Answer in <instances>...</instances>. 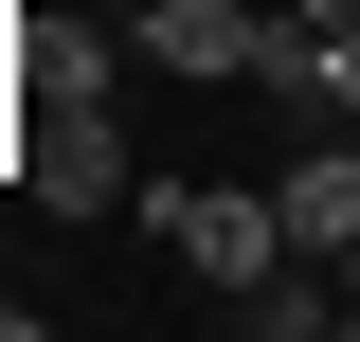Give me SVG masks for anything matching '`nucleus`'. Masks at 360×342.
<instances>
[{
	"mask_svg": "<svg viewBox=\"0 0 360 342\" xmlns=\"http://www.w3.org/2000/svg\"><path fill=\"white\" fill-rule=\"evenodd\" d=\"M234 306H252V342H307V324H342V270H324V289H307V253H288V270H270V289H234Z\"/></svg>",
	"mask_w": 360,
	"mask_h": 342,
	"instance_id": "nucleus-6",
	"label": "nucleus"
},
{
	"mask_svg": "<svg viewBox=\"0 0 360 342\" xmlns=\"http://www.w3.org/2000/svg\"><path fill=\"white\" fill-rule=\"evenodd\" d=\"M252 90H288V108H324V18H307V0H270V37H252Z\"/></svg>",
	"mask_w": 360,
	"mask_h": 342,
	"instance_id": "nucleus-5",
	"label": "nucleus"
},
{
	"mask_svg": "<svg viewBox=\"0 0 360 342\" xmlns=\"http://www.w3.org/2000/svg\"><path fill=\"white\" fill-rule=\"evenodd\" d=\"M18 180H37L54 216H108V198H127V144H108V127H37V144H18Z\"/></svg>",
	"mask_w": 360,
	"mask_h": 342,
	"instance_id": "nucleus-4",
	"label": "nucleus"
},
{
	"mask_svg": "<svg viewBox=\"0 0 360 342\" xmlns=\"http://www.w3.org/2000/svg\"><path fill=\"white\" fill-rule=\"evenodd\" d=\"M324 108L360 127V18H324Z\"/></svg>",
	"mask_w": 360,
	"mask_h": 342,
	"instance_id": "nucleus-7",
	"label": "nucleus"
},
{
	"mask_svg": "<svg viewBox=\"0 0 360 342\" xmlns=\"http://www.w3.org/2000/svg\"><path fill=\"white\" fill-rule=\"evenodd\" d=\"M342 324H360V234H342Z\"/></svg>",
	"mask_w": 360,
	"mask_h": 342,
	"instance_id": "nucleus-8",
	"label": "nucleus"
},
{
	"mask_svg": "<svg viewBox=\"0 0 360 342\" xmlns=\"http://www.w3.org/2000/svg\"><path fill=\"white\" fill-rule=\"evenodd\" d=\"M144 234L180 270H217V289H270L288 270V198H217V180H144Z\"/></svg>",
	"mask_w": 360,
	"mask_h": 342,
	"instance_id": "nucleus-1",
	"label": "nucleus"
},
{
	"mask_svg": "<svg viewBox=\"0 0 360 342\" xmlns=\"http://www.w3.org/2000/svg\"><path fill=\"white\" fill-rule=\"evenodd\" d=\"M252 37H270L252 0H144V54H162L180 90H252Z\"/></svg>",
	"mask_w": 360,
	"mask_h": 342,
	"instance_id": "nucleus-2",
	"label": "nucleus"
},
{
	"mask_svg": "<svg viewBox=\"0 0 360 342\" xmlns=\"http://www.w3.org/2000/svg\"><path fill=\"white\" fill-rule=\"evenodd\" d=\"M270 198H288V253H307V270H342V234H360V144H307Z\"/></svg>",
	"mask_w": 360,
	"mask_h": 342,
	"instance_id": "nucleus-3",
	"label": "nucleus"
},
{
	"mask_svg": "<svg viewBox=\"0 0 360 342\" xmlns=\"http://www.w3.org/2000/svg\"><path fill=\"white\" fill-rule=\"evenodd\" d=\"M307 18H360V0H307Z\"/></svg>",
	"mask_w": 360,
	"mask_h": 342,
	"instance_id": "nucleus-9",
	"label": "nucleus"
}]
</instances>
